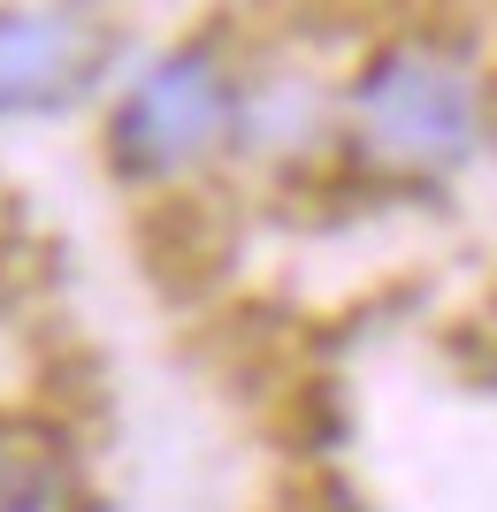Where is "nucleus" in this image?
<instances>
[{
	"label": "nucleus",
	"instance_id": "obj_4",
	"mask_svg": "<svg viewBox=\"0 0 497 512\" xmlns=\"http://www.w3.org/2000/svg\"><path fill=\"white\" fill-rule=\"evenodd\" d=\"M77 69V31L54 16H0V100H46Z\"/></svg>",
	"mask_w": 497,
	"mask_h": 512
},
{
	"label": "nucleus",
	"instance_id": "obj_1",
	"mask_svg": "<svg viewBox=\"0 0 497 512\" xmlns=\"http://www.w3.org/2000/svg\"><path fill=\"white\" fill-rule=\"evenodd\" d=\"M352 123L390 169H452L482 138V85L444 46H390L352 92Z\"/></svg>",
	"mask_w": 497,
	"mask_h": 512
},
{
	"label": "nucleus",
	"instance_id": "obj_3",
	"mask_svg": "<svg viewBox=\"0 0 497 512\" xmlns=\"http://www.w3.org/2000/svg\"><path fill=\"white\" fill-rule=\"evenodd\" d=\"M0 512H77L69 451L31 421H0Z\"/></svg>",
	"mask_w": 497,
	"mask_h": 512
},
{
	"label": "nucleus",
	"instance_id": "obj_2",
	"mask_svg": "<svg viewBox=\"0 0 497 512\" xmlns=\"http://www.w3.org/2000/svg\"><path fill=\"white\" fill-rule=\"evenodd\" d=\"M222 123H230V85H222V69L207 62V54H176V62H161L146 85L130 92L115 138H123L130 169L176 176L222 138Z\"/></svg>",
	"mask_w": 497,
	"mask_h": 512
}]
</instances>
